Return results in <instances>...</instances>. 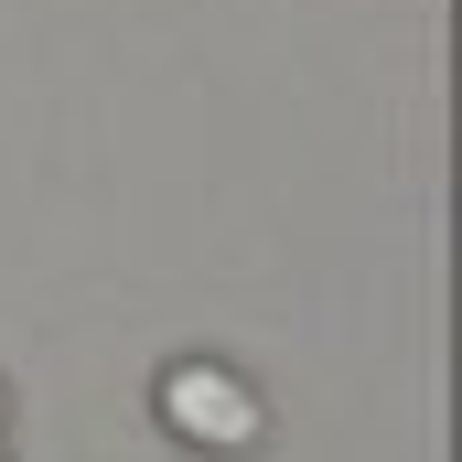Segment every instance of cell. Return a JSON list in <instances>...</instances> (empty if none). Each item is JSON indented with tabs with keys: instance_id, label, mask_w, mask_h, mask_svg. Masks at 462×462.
I'll list each match as a JSON object with an SVG mask.
<instances>
[{
	"instance_id": "cell-1",
	"label": "cell",
	"mask_w": 462,
	"mask_h": 462,
	"mask_svg": "<svg viewBox=\"0 0 462 462\" xmlns=\"http://www.w3.org/2000/svg\"><path fill=\"white\" fill-rule=\"evenodd\" d=\"M151 409H162V430H172L183 452H216V462H236V452L269 441V398L236 376L226 355H172L162 387H151Z\"/></svg>"
},
{
	"instance_id": "cell-3",
	"label": "cell",
	"mask_w": 462,
	"mask_h": 462,
	"mask_svg": "<svg viewBox=\"0 0 462 462\" xmlns=\"http://www.w3.org/2000/svg\"><path fill=\"white\" fill-rule=\"evenodd\" d=\"M0 462H11V452H0Z\"/></svg>"
},
{
	"instance_id": "cell-2",
	"label": "cell",
	"mask_w": 462,
	"mask_h": 462,
	"mask_svg": "<svg viewBox=\"0 0 462 462\" xmlns=\"http://www.w3.org/2000/svg\"><path fill=\"white\" fill-rule=\"evenodd\" d=\"M0 430H11V387H0Z\"/></svg>"
}]
</instances>
